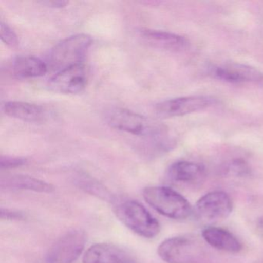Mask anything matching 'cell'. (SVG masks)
I'll return each instance as SVG.
<instances>
[{"label": "cell", "mask_w": 263, "mask_h": 263, "mask_svg": "<svg viewBox=\"0 0 263 263\" xmlns=\"http://www.w3.org/2000/svg\"><path fill=\"white\" fill-rule=\"evenodd\" d=\"M78 184H80V187L92 195H98L99 198L106 201L113 200L111 194L107 189H105L102 184H99L98 181H95L92 178H87L86 175L81 176V178L78 179Z\"/></svg>", "instance_id": "ac0fdd59"}, {"label": "cell", "mask_w": 263, "mask_h": 263, "mask_svg": "<svg viewBox=\"0 0 263 263\" xmlns=\"http://www.w3.org/2000/svg\"><path fill=\"white\" fill-rule=\"evenodd\" d=\"M141 37L150 47L171 53H179L189 47V41L185 37L170 32L142 30Z\"/></svg>", "instance_id": "8fae6325"}, {"label": "cell", "mask_w": 263, "mask_h": 263, "mask_svg": "<svg viewBox=\"0 0 263 263\" xmlns=\"http://www.w3.org/2000/svg\"><path fill=\"white\" fill-rule=\"evenodd\" d=\"M1 217H2L3 219H21V218H24V215L21 212L2 209H1Z\"/></svg>", "instance_id": "7402d4cb"}, {"label": "cell", "mask_w": 263, "mask_h": 263, "mask_svg": "<svg viewBox=\"0 0 263 263\" xmlns=\"http://www.w3.org/2000/svg\"><path fill=\"white\" fill-rule=\"evenodd\" d=\"M87 82L85 67L78 64L58 72L49 81L48 87L56 93L76 95L84 90Z\"/></svg>", "instance_id": "9c48e42d"}, {"label": "cell", "mask_w": 263, "mask_h": 263, "mask_svg": "<svg viewBox=\"0 0 263 263\" xmlns=\"http://www.w3.org/2000/svg\"><path fill=\"white\" fill-rule=\"evenodd\" d=\"M160 258L167 263H204V253L195 241L187 236L167 238L158 246Z\"/></svg>", "instance_id": "5b68a950"}, {"label": "cell", "mask_w": 263, "mask_h": 263, "mask_svg": "<svg viewBox=\"0 0 263 263\" xmlns=\"http://www.w3.org/2000/svg\"><path fill=\"white\" fill-rule=\"evenodd\" d=\"M83 263H139L135 255L121 246L98 243L84 253Z\"/></svg>", "instance_id": "30bf717a"}, {"label": "cell", "mask_w": 263, "mask_h": 263, "mask_svg": "<svg viewBox=\"0 0 263 263\" xmlns=\"http://www.w3.org/2000/svg\"><path fill=\"white\" fill-rule=\"evenodd\" d=\"M118 218L132 232L146 238L156 237L161 230L158 220L135 200L120 201L116 206Z\"/></svg>", "instance_id": "3957f363"}, {"label": "cell", "mask_w": 263, "mask_h": 263, "mask_svg": "<svg viewBox=\"0 0 263 263\" xmlns=\"http://www.w3.org/2000/svg\"><path fill=\"white\" fill-rule=\"evenodd\" d=\"M226 173L235 177L249 176L251 174V168L245 160L238 158L232 160L227 164Z\"/></svg>", "instance_id": "d6986e66"}, {"label": "cell", "mask_w": 263, "mask_h": 263, "mask_svg": "<svg viewBox=\"0 0 263 263\" xmlns=\"http://www.w3.org/2000/svg\"><path fill=\"white\" fill-rule=\"evenodd\" d=\"M4 110L7 116L26 122H41L46 117L41 106L22 101H9L4 104Z\"/></svg>", "instance_id": "9a60e30c"}, {"label": "cell", "mask_w": 263, "mask_h": 263, "mask_svg": "<svg viewBox=\"0 0 263 263\" xmlns=\"http://www.w3.org/2000/svg\"><path fill=\"white\" fill-rule=\"evenodd\" d=\"M91 44L92 38L84 33L62 40L50 52V67L59 72L72 66L82 64Z\"/></svg>", "instance_id": "277c9868"}, {"label": "cell", "mask_w": 263, "mask_h": 263, "mask_svg": "<svg viewBox=\"0 0 263 263\" xmlns=\"http://www.w3.org/2000/svg\"><path fill=\"white\" fill-rule=\"evenodd\" d=\"M41 4L48 7H53V8H63V7H66L69 3L67 1H64V0H53V1H43V2H41Z\"/></svg>", "instance_id": "603a6c76"}, {"label": "cell", "mask_w": 263, "mask_h": 263, "mask_svg": "<svg viewBox=\"0 0 263 263\" xmlns=\"http://www.w3.org/2000/svg\"><path fill=\"white\" fill-rule=\"evenodd\" d=\"M105 120L113 128L132 135L150 137L154 139H163L166 135L164 126L121 107H112L107 110Z\"/></svg>", "instance_id": "6da1fadb"}, {"label": "cell", "mask_w": 263, "mask_h": 263, "mask_svg": "<svg viewBox=\"0 0 263 263\" xmlns=\"http://www.w3.org/2000/svg\"><path fill=\"white\" fill-rule=\"evenodd\" d=\"M0 36H1L3 42L5 43L9 47H17L18 44H19L17 36H16L15 32L4 22H1Z\"/></svg>", "instance_id": "ffe728a7"}, {"label": "cell", "mask_w": 263, "mask_h": 263, "mask_svg": "<svg viewBox=\"0 0 263 263\" xmlns=\"http://www.w3.org/2000/svg\"><path fill=\"white\" fill-rule=\"evenodd\" d=\"M87 241L85 232L71 229L63 234L52 245L46 256V263H73L82 254Z\"/></svg>", "instance_id": "8992f818"}, {"label": "cell", "mask_w": 263, "mask_h": 263, "mask_svg": "<svg viewBox=\"0 0 263 263\" xmlns=\"http://www.w3.org/2000/svg\"><path fill=\"white\" fill-rule=\"evenodd\" d=\"M215 78L231 84L259 82L263 81V73L256 68L240 64H228L214 70Z\"/></svg>", "instance_id": "4fadbf2b"}, {"label": "cell", "mask_w": 263, "mask_h": 263, "mask_svg": "<svg viewBox=\"0 0 263 263\" xmlns=\"http://www.w3.org/2000/svg\"><path fill=\"white\" fill-rule=\"evenodd\" d=\"M46 63L33 56H22L15 59L13 70L15 76L21 79L44 76L47 72Z\"/></svg>", "instance_id": "e0dca14e"}, {"label": "cell", "mask_w": 263, "mask_h": 263, "mask_svg": "<svg viewBox=\"0 0 263 263\" xmlns=\"http://www.w3.org/2000/svg\"><path fill=\"white\" fill-rule=\"evenodd\" d=\"M204 241L214 249L229 253H238L242 249L238 238L226 229L218 227H208L202 231Z\"/></svg>", "instance_id": "5bb4252c"}, {"label": "cell", "mask_w": 263, "mask_h": 263, "mask_svg": "<svg viewBox=\"0 0 263 263\" xmlns=\"http://www.w3.org/2000/svg\"><path fill=\"white\" fill-rule=\"evenodd\" d=\"M167 175L173 182L195 186L204 181L206 172L204 166L198 163L179 161L169 167Z\"/></svg>", "instance_id": "7c38bea8"}, {"label": "cell", "mask_w": 263, "mask_h": 263, "mask_svg": "<svg viewBox=\"0 0 263 263\" xmlns=\"http://www.w3.org/2000/svg\"><path fill=\"white\" fill-rule=\"evenodd\" d=\"M27 160L21 157L2 156L0 159V166L2 169H12L21 167L27 164Z\"/></svg>", "instance_id": "44dd1931"}, {"label": "cell", "mask_w": 263, "mask_h": 263, "mask_svg": "<svg viewBox=\"0 0 263 263\" xmlns=\"http://www.w3.org/2000/svg\"><path fill=\"white\" fill-rule=\"evenodd\" d=\"M146 202L164 216L176 220L190 217L192 208L181 194L166 186H150L143 191Z\"/></svg>", "instance_id": "7a4b0ae2"}, {"label": "cell", "mask_w": 263, "mask_h": 263, "mask_svg": "<svg viewBox=\"0 0 263 263\" xmlns=\"http://www.w3.org/2000/svg\"><path fill=\"white\" fill-rule=\"evenodd\" d=\"M1 186L7 189L33 191L41 193H52L54 187L52 184L26 175H14L1 178Z\"/></svg>", "instance_id": "2e32d148"}, {"label": "cell", "mask_w": 263, "mask_h": 263, "mask_svg": "<svg viewBox=\"0 0 263 263\" xmlns=\"http://www.w3.org/2000/svg\"><path fill=\"white\" fill-rule=\"evenodd\" d=\"M233 209L232 199L222 191H214L201 197L195 207V213L198 219L204 222H216L226 219Z\"/></svg>", "instance_id": "52a82bcc"}, {"label": "cell", "mask_w": 263, "mask_h": 263, "mask_svg": "<svg viewBox=\"0 0 263 263\" xmlns=\"http://www.w3.org/2000/svg\"><path fill=\"white\" fill-rule=\"evenodd\" d=\"M215 102V98L205 95L181 97L158 103L155 106V112L162 118L184 116L204 110Z\"/></svg>", "instance_id": "ba28073f"}]
</instances>
